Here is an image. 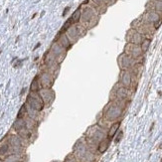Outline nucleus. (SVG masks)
<instances>
[{"label": "nucleus", "instance_id": "obj_1", "mask_svg": "<svg viewBox=\"0 0 162 162\" xmlns=\"http://www.w3.org/2000/svg\"><path fill=\"white\" fill-rule=\"evenodd\" d=\"M126 106L127 104L120 103L117 100H110L102 111L103 116L110 122L118 121V119L122 116Z\"/></svg>", "mask_w": 162, "mask_h": 162}, {"label": "nucleus", "instance_id": "obj_2", "mask_svg": "<svg viewBox=\"0 0 162 162\" xmlns=\"http://www.w3.org/2000/svg\"><path fill=\"white\" fill-rule=\"evenodd\" d=\"M98 19H99V14L97 12V10L93 7L87 6V7H85V9L82 11L80 22L87 29L96 26L98 22Z\"/></svg>", "mask_w": 162, "mask_h": 162}, {"label": "nucleus", "instance_id": "obj_3", "mask_svg": "<svg viewBox=\"0 0 162 162\" xmlns=\"http://www.w3.org/2000/svg\"><path fill=\"white\" fill-rule=\"evenodd\" d=\"M132 94H133V91L120 86L117 83L112 87V90L110 92V100H117V102L120 103L128 104Z\"/></svg>", "mask_w": 162, "mask_h": 162}, {"label": "nucleus", "instance_id": "obj_4", "mask_svg": "<svg viewBox=\"0 0 162 162\" xmlns=\"http://www.w3.org/2000/svg\"><path fill=\"white\" fill-rule=\"evenodd\" d=\"M25 104L28 107H30V109L34 110L38 112H41L45 107V104L43 103L41 97H40V94L38 93H35V92H30L29 93V94L27 96V99H26Z\"/></svg>", "mask_w": 162, "mask_h": 162}, {"label": "nucleus", "instance_id": "obj_5", "mask_svg": "<svg viewBox=\"0 0 162 162\" xmlns=\"http://www.w3.org/2000/svg\"><path fill=\"white\" fill-rule=\"evenodd\" d=\"M118 84L120 86L127 87V89H130L131 91L134 92L135 91L136 85H137V81L133 78L132 74L129 70H124V71H120Z\"/></svg>", "mask_w": 162, "mask_h": 162}, {"label": "nucleus", "instance_id": "obj_6", "mask_svg": "<svg viewBox=\"0 0 162 162\" xmlns=\"http://www.w3.org/2000/svg\"><path fill=\"white\" fill-rule=\"evenodd\" d=\"M132 28L135 29L136 31H138L140 34H142L145 38L151 37L154 34V32L156 31V29L154 28V25L145 23L141 19L140 20H136V21L133 23V27H132Z\"/></svg>", "mask_w": 162, "mask_h": 162}, {"label": "nucleus", "instance_id": "obj_7", "mask_svg": "<svg viewBox=\"0 0 162 162\" xmlns=\"http://www.w3.org/2000/svg\"><path fill=\"white\" fill-rule=\"evenodd\" d=\"M141 20H142L143 22H145V23L154 25L155 29H157L162 23L161 15H159L157 12H155V11H153L151 9H148L147 11H145L144 14L141 16Z\"/></svg>", "mask_w": 162, "mask_h": 162}, {"label": "nucleus", "instance_id": "obj_8", "mask_svg": "<svg viewBox=\"0 0 162 162\" xmlns=\"http://www.w3.org/2000/svg\"><path fill=\"white\" fill-rule=\"evenodd\" d=\"M138 62L139 61L132 59L131 57L127 56L126 54H124V53L120 54V55L118 56V58H117V64H118V67H119L120 71L130 70L132 67Z\"/></svg>", "mask_w": 162, "mask_h": 162}, {"label": "nucleus", "instance_id": "obj_9", "mask_svg": "<svg viewBox=\"0 0 162 162\" xmlns=\"http://www.w3.org/2000/svg\"><path fill=\"white\" fill-rule=\"evenodd\" d=\"M124 54H126L127 56L131 57L134 60H139L143 55V52L140 48V45H135V44H130L127 43L124 47Z\"/></svg>", "mask_w": 162, "mask_h": 162}, {"label": "nucleus", "instance_id": "obj_10", "mask_svg": "<svg viewBox=\"0 0 162 162\" xmlns=\"http://www.w3.org/2000/svg\"><path fill=\"white\" fill-rule=\"evenodd\" d=\"M126 42L130 43V44H135V45H140L143 42V40L145 39V37L140 34L138 31H136L135 29L130 28L126 33Z\"/></svg>", "mask_w": 162, "mask_h": 162}, {"label": "nucleus", "instance_id": "obj_11", "mask_svg": "<svg viewBox=\"0 0 162 162\" xmlns=\"http://www.w3.org/2000/svg\"><path fill=\"white\" fill-rule=\"evenodd\" d=\"M38 78H39L40 85H41V89H42V87H47V89H50V87H53L54 81H55V77H54L51 73H49L48 71L42 72L38 76Z\"/></svg>", "mask_w": 162, "mask_h": 162}, {"label": "nucleus", "instance_id": "obj_12", "mask_svg": "<svg viewBox=\"0 0 162 162\" xmlns=\"http://www.w3.org/2000/svg\"><path fill=\"white\" fill-rule=\"evenodd\" d=\"M38 93L40 94V97H41L45 105H50L51 104H53L54 99H55V92H54L52 87H50V89L42 87V89L38 92Z\"/></svg>", "mask_w": 162, "mask_h": 162}, {"label": "nucleus", "instance_id": "obj_13", "mask_svg": "<svg viewBox=\"0 0 162 162\" xmlns=\"http://www.w3.org/2000/svg\"><path fill=\"white\" fill-rule=\"evenodd\" d=\"M120 127V121H116V122H112L109 128V130H107V138L109 139H112L114 136H116V134L117 133L118 129Z\"/></svg>", "mask_w": 162, "mask_h": 162}, {"label": "nucleus", "instance_id": "obj_14", "mask_svg": "<svg viewBox=\"0 0 162 162\" xmlns=\"http://www.w3.org/2000/svg\"><path fill=\"white\" fill-rule=\"evenodd\" d=\"M148 6L151 10L157 12L159 15H162V1H160V0H150Z\"/></svg>", "mask_w": 162, "mask_h": 162}, {"label": "nucleus", "instance_id": "obj_15", "mask_svg": "<svg viewBox=\"0 0 162 162\" xmlns=\"http://www.w3.org/2000/svg\"><path fill=\"white\" fill-rule=\"evenodd\" d=\"M110 139H109L107 137L104 138V140H102V141H100V142L98 143V145L97 151H98V153H100V154L104 153V152L107 150L109 146H110Z\"/></svg>", "mask_w": 162, "mask_h": 162}, {"label": "nucleus", "instance_id": "obj_16", "mask_svg": "<svg viewBox=\"0 0 162 162\" xmlns=\"http://www.w3.org/2000/svg\"><path fill=\"white\" fill-rule=\"evenodd\" d=\"M25 127H26V123H25L24 118H16L14 123H13V128L15 129L16 132L23 129V128H25Z\"/></svg>", "mask_w": 162, "mask_h": 162}, {"label": "nucleus", "instance_id": "obj_17", "mask_svg": "<svg viewBox=\"0 0 162 162\" xmlns=\"http://www.w3.org/2000/svg\"><path fill=\"white\" fill-rule=\"evenodd\" d=\"M40 90H41V85H40V82H39V78L38 76L35 77L33 79L32 83L30 85V92H35V93H38Z\"/></svg>", "mask_w": 162, "mask_h": 162}, {"label": "nucleus", "instance_id": "obj_18", "mask_svg": "<svg viewBox=\"0 0 162 162\" xmlns=\"http://www.w3.org/2000/svg\"><path fill=\"white\" fill-rule=\"evenodd\" d=\"M17 134H18V136L21 138V139L26 140V139H29V138H30V136H31V131H30L27 127H25V128H23V129L17 131Z\"/></svg>", "mask_w": 162, "mask_h": 162}, {"label": "nucleus", "instance_id": "obj_19", "mask_svg": "<svg viewBox=\"0 0 162 162\" xmlns=\"http://www.w3.org/2000/svg\"><path fill=\"white\" fill-rule=\"evenodd\" d=\"M81 14H82V10H81L80 8L73 13L72 17L70 18L72 24H77V23L80 22V20H81Z\"/></svg>", "mask_w": 162, "mask_h": 162}, {"label": "nucleus", "instance_id": "obj_20", "mask_svg": "<svg viewBox=\"0 0 162 162\" xmlns=\"http://www.w3.org/2000/svg\"><path fill=\"white\" fill-rule=\"evenodd\" d=\"M10 151H11V147L8 142H6L0 147V156H7L10 153Z\"/></svg>", "mask_w": 162, "mask_h": 162}, {"label": "nucleus", "instance_id": "obj_21", "mask_svg": "<svg viewBox=\"0 0 162 162\" xmlns=\"http://www.w3.org/2000/svg\"><path fill=\"white\" fill-rule=\"evenodd\" d=\"M62 47H64L65 49H68L69 47L71 46V43H70V41L68 40V38L66 37V35L65 34H63V35H61V37H60V43H59Z\"/></svg>", "mask_w": 162, "mask_h": 162}, {"label": "nucleus", "instance_id": "obj_22", "mask_svg": "<svg viewBox=\"0 0 162 162\" xmlns=\"http://www.w3.org/2000/svg\"><path fill=\"white\" fill-rule=\"evenodd\" d=\"M150 43H151L150 38H145L143 40V42L140 44V48H141V50H142L143 54L148 51V49H149V46H150Z\"/></svg>", "mask_w": 162, "mask_h": 162}, {"label": "nucleus", "instance_id": "obj_23", "mask_svg": "<svg viewBox=\"0 0 162 162\" xmlns=\"http://www.w3.org/2000/svg\"><path fill=\"white\" fill-rule=\"evenodd\" d=\"M27 116V106L26 104H24L21 107H20V110L18 111V114H17V118H24Z\"/></svg>", "mask_w": 162, "mask_h": 162}, {"label": "nucleus", "instance_id": "obj_24", "mask_svg": "<svg viewBox=\"0 0 162 162\" xmlns=\"http://www.w3.org/2000/svg\"><path fill=\"white\" fill-rule=\"evenodd\" d=\"M122 137H123V131L122 130L117 131V133L116 134V137H114V143H119Z\"/></svg>", "mask_w": 162, "mask_h": 162}, {"label": "nucleus", "instance_id": "obj_25", "mask_svg": "<svg viewBox=\"0 0 162 162\" xmlns=\"http://www.w3.org/2000/svg\"><path fill=\"white\" fill-rule=\"evenodd\" d=\"M64 162H78V160L73 155V153H71V154H69V155H67V156H66Z\"/></svg>", "mask_w": 162, "mask_h": 162}, {"label": "nucleus", "instance_id": "obj_26", "mask_svg": "<svg viewBox=\"0 0 162 162\" xmlns=\"http://www.w3.org/2000/svg\"><path fill=\"white\" fill-rule=\"evenodd\" d=\"M117 1V0H104V2H105V4L107 5V6H110V5H112V4H114Z\"/></svg>", "mask_w": 162, "mask_h": 162}, {"label": "nucleus", "instance_id": "obj_27", "mask_svg": "<svg viewBox=\"0 0 162 162\" xmlns=\"http://www.w3.org/2000/svg\"><path fill=\"white\" fill-rule=\"evenodd\" d=\"M52 162H61V161H52Z\"/></svg>", "mask_w": 162, "mask_h": 162}]
</instances>
